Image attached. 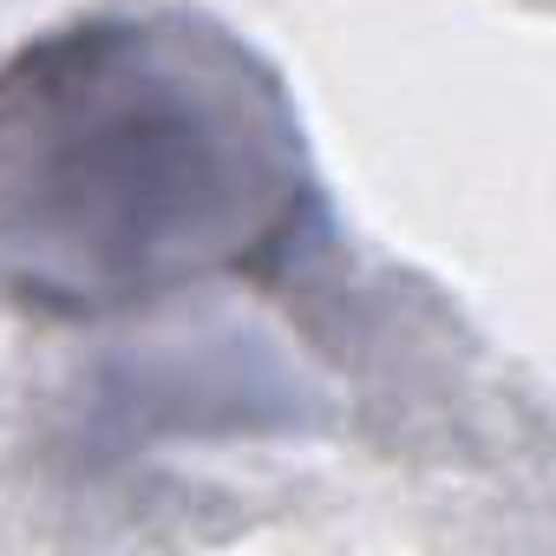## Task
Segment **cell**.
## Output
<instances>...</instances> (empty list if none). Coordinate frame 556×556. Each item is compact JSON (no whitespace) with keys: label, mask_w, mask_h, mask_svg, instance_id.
Returning a JSON list of instances; mask_svg holds the SVG:
<instances>
[{"label":"cell","mask_w":556,"mask_h":556,"mask_svg":"<svg viewBox=\"0 0 556 556\" xmlns=\"http://www.w3.org/2000/svg\"><path fill=\"white\" fill-rule=\"evenodd\" d=\"M302 112L197 8L73 14L0 60V295L118 321L268 282L321 236Z\"/></svg>","instance_id":"obj_1"}]
</instances>
